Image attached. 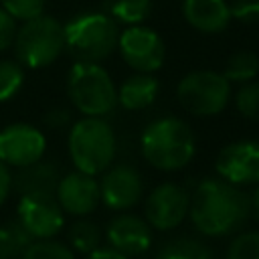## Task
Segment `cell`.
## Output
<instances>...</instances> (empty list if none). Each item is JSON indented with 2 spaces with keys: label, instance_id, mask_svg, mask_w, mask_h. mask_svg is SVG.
Instances as JSON below:
<instances>
[{
  "label": "cell",
  "instance_id": "25",
  "mask_svg": "<svg viewBox=\"0 0 259 259\" xmlns=\"http://www.w3.org/2000/svg\"><path fill=\"white\" fill-rule=\"evenodd\" d=\"M24 83V67L12 59H0V103L12 99Z\"/></svg>",
  "mask_w": 259,
  "mask_h": 259
},
{
  "label": "cell",
  "instance_id": "16",
  "mask_svg": "<svg viewBox=\"0 0 259 259\" xmlns=\"http://www.w3.org/2000/svg\"><path fill=\"white\" fill-rule=\"evenodd\" d=\"M184 20L198 32L217 34L231 22V10L227 0H182Z\"/></svg>",
  "mask_w": 259,
  "mask_h": 259
},
{
  "label": "cell",
  "instance_id": "5",
  "mask_svg": "<svg viewBox=\"0 0 259 259\" xmlns=\"http://www.w3.org/2000/svg\"><path fill=\"white\" fill-rule=\"evenodd\" d=\"M67 95L87 117H105L117 107V87L101 63H79L69 69Z\"/></svg>",
  "mask_w": 259,
  "mask_h": 259
},
{
  "label": "cell",
  "instance_id": "9",
  "mask_svg": "<svg viewBox=\"0 0 259 259\" xmlns=\"http://www.w3.org/2000/svg\"><path fill=\"white\" fill-rule=\"evenodd\" d=\"M16 221L32 241L53 239L65 227V212L55 194L32 192L20 196L16 206Z\"/></svg>",
  "mask_w": 259,
  "mask_h": 259
},
{
  "label": "cell",
  "instance_id": "21",
  "mask_svg": "<svg viewBox=\"0 0 259 259\" xmlns=\"http://www.w3.org/2000/svg\"><path fill=\"white\" fill-rule=\"evenodd\" d=\"M30 243V235L18 221L0 223V259H20Z\"/></svg>",
  "mask_w": 259,
  "mask_h": 259
},
{
  "label": "cell",
  "instance_id": "11",
  "mask_svg": "<svg viewBox=\"0 0 259 259\" xmlns=\"http://www.w3.org/2000/svg\"><path fill=\"white\" fill-rule=\"evenodd\" d=\"M45 150H47V138L32 123L16 121L0 130V160L8 168L18 170L30 166L42 160Z\"/></svg>",
  "mask_w": 259,
  "mask_h": 259
},
{
  "label": "cell",
  "instance_id": "32",
  "mask_svg": "<svg viewBox=\"0 0 259 259\" xmlns=\"http://www.w3.org/2000/svg\"><path fill=\"white\" fill-rule=\"evenodd\" d=\"M10 190H12V174L8 172V166L0 160V206L6 202Z\"/></svg>",
  "mask_w": 259,
  "mask_h": 259
},
{
  "label": "cell",
  "instance_id": "24",
  "mask_svg": "<svg viewBox=\"0 0 259 259\" xmlns=\"http://www.w3.org/2000/svg\"><path fill=\"white\" fill-rule=\"evenodd\" d=\"M20 259H75V251L61 241L53 239H38L32 241Z\"/></svg>",
  "mask_w": 259,
  "mask_h": 259
},
{
  "label": "cell",
  "instance_id": "33",
  "mask_svg": "<svg viewBox=\"0 0 259 259\" xmlns=\"http://www.w3.org/2000/svg\"><path fill=\"white\" fill-rule=\"evenodd\" d=\"M83 259H130V257H125V255H121V253H117V251H113L111 247H99V249H95V251H91L89 255H85Z\"/></svg>",
  "mask_w": 259,
  "mask_h": 259
},
{
  "label": "cell",
  "instance_id": "2",
  "mask_svg": "<svg viewBox=\"0 0 259 259\" xmlns=\"http://www.w3.org/2000/svg\"><path fill=\"white\" fill-rule=\"evenodd\" d=\"M140 152L156 170L176 172L192 162L196 154V140L184 119L166 115L144 127L140 136Z\"/></svg>",
  "mask_w": 259,
  "mask_h": 259
},
{
  "label": "cell",
  "instance_id": "22",
  "mask_svg": "<svg viewBox=\"0 0 259 259\" xmlns=\"http://www.w3.org/2000/svg\"><path fill=\"white\" fill-rule=\"evenodd\" d=\"M259 73V57L251 51H239L229 57L223 75L231 83H249L257 77Z\"/></svg>",
  "mask_w": 259,
  "mask_h": 259
},
{
  "label": "cell",
  "instance_id": "26",
  "mask_svg": "<svg viewBox=\"0 0 259 259\" xmlns=\"http://www.w3.org/2000/svg\"><path fill=\"white\" fill-rule=\"evenodd\" d=\"M235 105L243 117L251 121H259V83L257 81L243 83L235 93Z\"/></svg>",
  "mask_w": 259,
  "mask_h": 259
},
{
  "label": "cell",
  "instance_id": "18",
  "mask_svg": "<svg viewBox=\"0 0 259 259\" xmlns=\"http://www.w3.org/2000/svg\"><path fill=\"white\" fill-rule=\"evenodd\" d=\"M160 93V83L154 73H134L117 87V105L127 111L150 107Z\"/></svg>",
  "mask_w": 259,
  "mask_h": 259
},
{
  "label": "cell",
  "instance_id": "14",
  "mask_svg": "<svg viewBox=\"0 0 259 259\" xmlns=\"http://www.w3.org/2000/svg\"><path fill=\"white\" fill-rule=\"evenodd\" d=\"M107 247L134 259L150 251L152 247V227L146 219L130 212L115 214L105 227Z\"/></svg>",
  "mask_w": 259,
  "mask_h": 259
},
{
  "label": "cell",
  "instance_id": "4",
  "mask_svg": "<svg viewBox=\"0 0 259 259\" xmlns=\"http://www.w3.org/2000/svg\"><path fill=\"white\" fill-rule=\"evenodd\" d=\"M119 26L105 12H87L65 24V51L79 63H103L117 51Z\"/></svg>",
  "mask_w": 259,
  "mask_h": 259
},
{
  "label": "cell",
  "instance_id": "31",
  "mask_svg": "<svg viewBox=\"0 0 259 259\" xmlns=\"http://www.w3.org/2000/svg\"><path fill=\"white\" fill-rule=\"evenodd\" d=\"M71 121H73V113L69 107H53L42 117V123L51 130H63V127L71 125Z\"/></svg>",
  "mask_w": 259,
  "mask_h": 259
},
{
  "label": "cell",
  "instance_id": "19",
  "mask_svg": "<svg viewBox=\"0 0 259 259\" xmlns=\"http://www.w3.org/2000/svg\"><path fill=\"white\" fill-rule=\"evenodd\" d=\"M101 241H103V233L99 225L87 217H77L67 229V245L83 257L99 249Z\"/></svg>",
  "mask_w": 259,
  "mask_h": 259
},
{
  "label": "cell",
  "instance_id": "29",
  "mask_svg": "<svg viewBox=\"0 0 259 259\" xmlns=\"http://www.w3.org/2000/svg\"><path fill=\"white\" fill-rule=\"evenodd\" d=\"M229 10H231V18L243 24L259 22V0H233L229 4Z\"/></svg>",
  "mask_w": 259,
  "mask_h": 259
},
{
  "label": "cell",
  "instance_id": "8",
  "mask_svg": "<svg viewBox=\"0 0 259 259\" xmlns=\"http://www.w3.org/2000/svg\"><path fill=\"white\" fill-rule=\"evenodd\" d=\"M117 51L125 65L136 73H156L166 61V45L162 36L144 24L123 28L119 32Z\"/></svg>",
  "mask_w": 259,
  "mask_h": 259
},
{
  "label": "cell",
  "instance_id": "34",
  "mask_svg": "<svg viewBox=\"0 0 259 259\" xmlns=\"http://www.w3.org/2000/svg\"><path fill=\"white\" fill-rule=\"evenodd\" d=\"M251 204H253V208L259 212V184H257V188H255V192H253V196H251Z\"/></svg>",
  "mask_w": 259,
  "mask_h": 259
},
{
  "label": "cell",
  "instance_id": "13",
  "mask_svg": "<svg viewBox=\"0 0 259 259\" xmlns=\"http://www.w3.org/2000/svg\"><path fill=\"white\" fill-rule=\"evenodd\" d=\"M219 178L235 184H259V142L239 140L227 144L214 162Z\"/></svg>",
  "mask_w": 259,
  "mask_h": 259
},
{
  "label": "cell",
  "instance_id": "1",
  "mask_svg": "<svg viewBox=\"0 0 259 259\" xmlns=\"http://www.w3.org/2000/svg\"><path fill=\"white\" fill-rule=\"evenodd\" d=\"M251 196L223 178H204L190 194L188 217L206 237H227L239 231L251 214Z\"/></svg>",
  "mask_w": 259,
  "mask_h": 259
},
{
  "label": "cell",
  "instance_id": "20",
  "mask_svg": "<svg viewBox=\"0 0 259 259\" xmlns=\"http://www.w3.org/2000/svg\"><path fill=\"white\" fill-rule=\"evenodd\" d=\"M154 259H212V249L198 237H174L166 241Z\"/></svg>",
  "mask_w": 259,
  "mask_h": 259
},
{
  "label": "cell",
  "instance_id": "27",
  "mask_svg": "<svg viewBox=\"0 0 259 259\" xmlns=\"http://www.w3.org/2000/svg\"><path fill=\"white\" fill-rule=\"evenodd\" d=\"M225 259H259V231H245L237 235L231 241Z\"/></svg>",
  "mask_w": 259,
  "mask_h": 259
},
{
  "label": "cell",
  "instance_id": "15",
  "mask_svg": "<svg viewBox=\"0 0 259 259\" xmlns=\"http://www.w3.org/2000/svg\"><path fill=\"white\" fill-rule=\"evenodd\" d=\"M55 196L63 212L71 217H89L101 202L99 182L95 180V176L79 170L61 176Z\"/></svg>",
  "mask_w": 259,
  "mask_h": 259
},
{
  "label": "cell",
  "instance_id": "17",
  "mask_svg": "<svg viewBox=\"0 0 259 259\" xmlns=\"http://www.w3.org/2000/svg\"><path fill=\"white\" fill-rule=\"evenodd\" d=\"M61 168L55 162L38 160L30 166L18 168L16 176H12V188L22 196V194H32V192H49L55 194L59 180H61Z\"/></svg>",
  "mask_w": 259,
  "mask_h": 259
},
{
  "label": "cell",
  "instance_id": "30",
  "mask_svg": "<svg viewBox=\"0 0 259 259\" xmlns=\"http://www.w3.org/2000/svg\"><path fill=\"white\" fill-rule=\"evenodd\" d=\"M16 28H18V26H16V20L0 6V53H4L6 49L12 47Z\"/></svg>",
  "mask_w": 259,
  "mask_h": 259
},
{
  "label": "cell",
  "instance_id": "23",
  "mask_svg": "<svg viewBox=\"0 0 259 259\" xmlns=\"http://www.w3.org/2000/svg\"><path fill=\"white\" fill-rule=\"evenodd\" d=\"M152 14V0H113L109 4V16L115 22L127 26L142 24Z\"/></svg>",
  "mask_w": 259,
  "mask_h": 259
},
{
  "label": "cell",
  "instance_id": "3",
  "mask_svg": "<svg viewBox=\"0 0 259 259\" xmlns=\"http://www.w3.org/2000/svg\"><path fill=\"white\" fill-rule=\"evenodd\" d=\"M67 148L75 170L97 176L113 164L117 138L109 121H105L103 117L85 115L71 125Z\"/></svg>",
  "mask_w": 259,
  "mask_h": 259
},
{
  "label": "cell",
  "instance_id": "10",
  "mask_svg": "<svg viewBox=\"0 0 259 259\" xmlns=\"http://www.w3.org/2000/svg\"><path fill=\"white\" fill-rule=\"evenodd\" d=\"M188 208L190 192L178 182H162L148 194L144 202V217L152 229L172 231L188 217Z\"/></svg>",
  "mask_w": 259,
  "mask_h": 259
},
{
  "label": "cell",
  "instance_id": "7",
  "mask_svg": "<svg viewBox=\"0 0 259 259\" xmlns=\"http://www.w3.org/2000/svg\"><path fill=\"white\" fill-rule=\"evenodd\" d=\"M231 81L217 71H192L176 85L178 103L192 115L210 117L225 111L231 101Z\"/></svg>",
  "mask_w": 259,
  "mask_h": 259
},
{
  "label": "cell",
  "instance_id": "6",
  "mask_svg": "<svg viewBox=\"0 0 259 259\" xmlns=\"http://www.w3.org/2000/svg\"><path fill=\"white\" fill-rule=\"evenodd\" d=\"M14 57L22 67L45 69L65 51V24L55 16H34L24 20L14 34Z\"/></svg>",
  "mask_w": 259,
  "mask_h": 259
},
{
  "label": "cell",
  "instance_id": "28",
  "mask_svg": "<svg viewBox=\"0 0 259 259\" xmlns=\"http://www.w3.org/2000/svg\"><path fill=\"white\" fill-rule=\"evenodd\" d=\"M0 6L14 18V20H30L40 16L45 10V0H0Z\"/></svg>",
  "mask_w": 259,
  "mask_h": 259
},
{
  "label": "cell",
  "instance_id": "12",
  "mask_svg": "<svg viewBox=\"0 0 259 259\" xmlns=\"http://www.w3.org/2000/svg\"><path fill=\"white\" fill-rule=\"evenodd\" d=\"M99 194L101 202L117 212L134 208L144 194V180L132 164H111L101 172Z\"/></svg>",
  "mask_w": 259,
  "mask_h": 259
}]
</instances>
